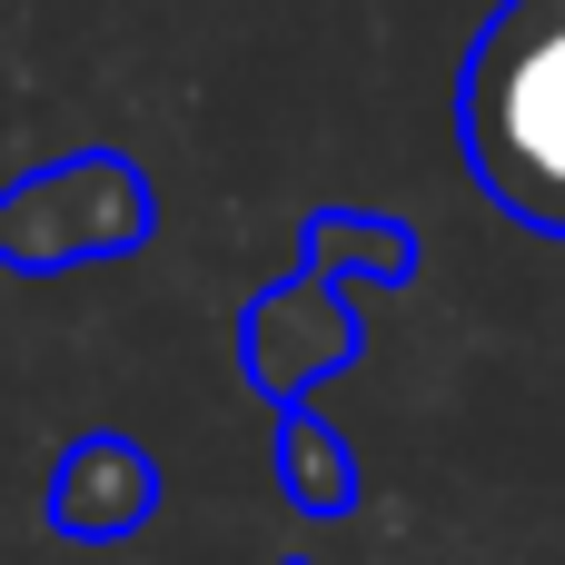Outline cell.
Instances as JSON below:
<instances>
[{
	"label": "cell",
	"instance_id": "277c9868",
	"mask_svg": "<svg viewBox=\"0 0 565 565\" xmlns=\"http://www.w3.org/2000/svg\"><path fill=\"white\" fill-rule=\"evenodd\" d=\"M149 516H159V457H149L139 437L89 427V437L60 447V467H50V526H60L70 546H119V536H139Z\"/></svg>",
	"mask_w": 565,
	"mask_h": 565
},
{
	"label": "cell",
	"instance_id": "5b68a950",
	"mask_svg": "<svg viewBox=\"0 0 565 565\" xmlns=\"http://www.w3.org/2000/svg\"><path fill=\"white\" fill-rule=\"evenodd\" d=\"M417 228L407 218H377V209H308L298 228V268L318 278H377V288H407L417 278Z\"/></svg>",
	"mask_w": 565,
	"mask_h": 565
},
{
	"label": "cell",
	"instance_id": "6da1fadb",
	"mask_svg": "<svg viewBox=\"0 0 565 565\" xmlns=\"http://www.w3.org/2000/svg\"><path fill=\"white\" fill-rule=\"evenodd\" d=\"M457 149L497 218L565 238V0H497L457 60Z\"/></svg>",
	"mask_w": 565,
	"mask_h": 565
},
{
	"label": "cell",
	"instance_id": "7a4b0ae2",
	"mask_svg": "<svg viewBox=\"0 0 565 565\" xmlns=\"http://www.w3.org/2000/svg\"><path fill=\"white\" fill-rule=\"evenodd\" d=\"M149 228H159V199L129 149H70L0 189V268H20V278L139 258Z\"/></svg>",
	"mask_w": 565,
	"mask_h": 565
},
{
	"label": "cell",
	"instance_id": "3957f363",
	"mask_svg": "<svg viewBox=\"0 0 565 565\" xmlns=\"http://www.w3.org/2000/svg\"><path fill=\"white\" fill-rule=\"evenodd\" d=\"M358 358H367V318H358L348 278L298 268V278H278V288H258V298L238 308V377H248L268 407L318 397V387L348 377Z\"/></svg>",
	"mask_w": 565,
	"mask_h": 565
},
{
	"label": "cell",
	"instance_id": "8992f818",
	"mask_svg": "<svg viewBox=\"0 0 565 565\" xmlns=\"http://www.w3.org/2000/svg\"><path fill=\"white\" fill-rule=\"evenodd\" d=\"M278 497L298 507V516H358L367 507V477H358V447L298 397L288 417H278Z\"/></svg>",
	"mask_w": 565,
	"mask_h": 565
}]
</instances>
